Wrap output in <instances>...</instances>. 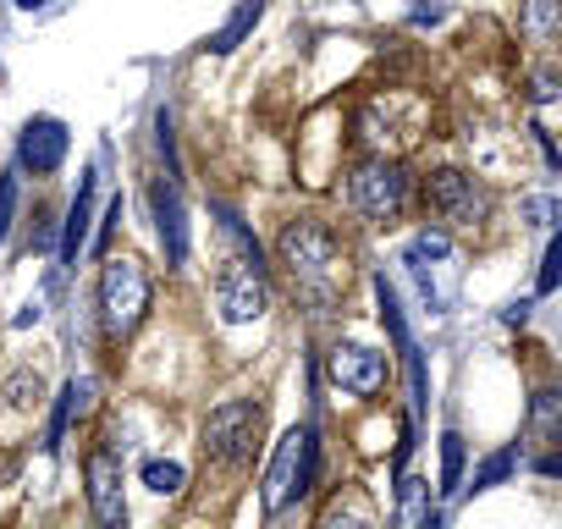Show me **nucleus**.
Returning a JSON list of instances; mask_svg holds the SVG:
<instances>
[{
    "label": "nucleus",
    "mask_w": 562,
    "mask_h": 529,
    "mask_svg": "<svg viewBox=\"0 0 562 529\" xmlns=\"http://www.w3.org/2000/svg\"><path fill=\"white\" fill-rule=\"evenodd\" d=\"M89 221H94V177H83L72 210H67V232H61V264H78V248L89 237Z\"/></svg>",
    "instance_id": "nucleus-12"
},
{
    "label": "nucleus",
    "mask_w": 562,
    "mask_h": 529,
    "mask_svg": "<svg viewBox=\"0 0 562 529\" xmlns=\"http://www.w3.org/2000/svg\"><path fill=\"white\" fill-rule=\"evenodd\" d=\"M331 381L342 392H353V397H375L386 386V359L370 353V348H359V342H348V348L331 353Z\"/></svg>",
    "instance_id": "nucleus-9"
},
{
    "label": "nucleus",
    "mask_w": 562,
    "mask_h": 529,
    "mask_svg": "<svg viewBox=\"0 0 562 529\" xmlns=\"http://www.w3.org/2000/svg\"><path fill=\"white\" fill-rule=\"evenodd\" d=\"M375 299H381V326L392 331V342H397V353H408L414 342H408V326H403V309H397V293H392V282H386V277L375 282Z\"/></svg>",
    "instance_id": "nucleus-15"
},
{
    "label": "nucleus",
    "mask_w": 562,
    "mask_h": 529,
    "mask_svg": "<svg viewBox=\"0 0 562 529\" xmlns=\"http://www.w3.org/2000/svg\"><path fill=\"white\" fill-rule=\"evenodd\" d=\"M215 309L221 320L243 326L265 315V271H259V248H243V259H232L221 282H215Z\"/></svg>",
    "instance_id": "nucleus-5"
},
{
    "label": "nucleus",
    "mask_w": 562,
    "mask_h": 529,
    "mask_svg": "<svg viewBox=\"0 0 562 529\" xmlns=\"http://www.w3.org/2000/svg\"><path fill=\"white\" fill-rule=\"evenodd\" d=\"M397 518L403 524H425L430 518V480H403V502H397Z\"/></svg>",
    "instance_id": "nucleus-16"
},
{
    "label": "nucleus",
    "mask_w": 562,
    "mask_h": 529,
    "mask_svg": "<svg viewBox=\"0 0 562 529\" xmlns=\"http://www.w3.org/2000/svg\"><path fill=\"white\" fill-rule=\"evenodd\" d=\"M18 7H23V12H34V7H40V0H18Z\"/></svg>",
    "instance_id": "nucleus-26"
},
{
    "label": "nucleus",
    "mask_w": 562,
    "mask_h": 529,
    "mask_svg": "<svg viewBox=\"0 0 562 529\" xmlns=\"http://www.w3.org/2000/svg\"><path fill=\"white\" fill-rule=\"evenodd\" d=\"M452 254V237L447 232H419L408 243V264H430V259H447Z\"/></svg>",
    "instance_id": "nucleus-19"
},
{
    "label": "nucleus",
    "mask_w": 562,
    "mask_h": 529,
    "mask_svg": "<svg viewBox=\"0 0 562 529\" xmlns=\"http://www.w3.org/2000/svg\"><path fill=\"white\" fill-rule=\"evenodd\" d=\"M12 215H18V177H0V243L12 232Z\"/></svg>",
    "instance_id": "nucleus-22"
},
{
    "label": "nucleus",
    "mask_w": 562,
    "mask_h": 529,
    "mask_svg": "<svg viewBox=\"0 0 562 529\" xmlns=\"http://www.w3.org/2000/svg\"><path fill=\"white\" fill-rule=\"evenodd\" d=\"M281 264L299 277V288H321L337 271V237L321 221H293L281 232Z\"/></svg>",
    "instance_id": "nucleus-4"
},
{
    "label": "nucleus",
    "mask_w": 562,
    "mask_h": 529,
    "mask_svg": "<svg viewBox=\"0 0 562 529\" xmlns=\"http://www.w3.org/2000/svg\"><path fill=\"white\" fill-rule=\"evenodd\" d=\"M67 419H72V386H67V392H61V403H56V419H50V447H61Z\"/></svg>",
    "instance_id": "nucleus-24"
},
{
    "label": "nucleus",
    "mask_w": 562,
    "mask_h": 529,
    "mask_svg": "<svg viewBox=\"0 0 562 529\" xmlns=\"http://www.w3.org/2000/svg\"><path fill=\"white\" fill-rule=\"evenodd\" d=\"M458 480H463V436L447 430L441 436V491H458Z\"/></svg>",
    "instance_id": "nucleus-18"
},
{
    "label": "nucleus",
    "mask_w": 562,
    "mask_h": 529,
    "mask_svg": "<svg viewBox=\"0 0 562 529\" xmlns=\"http://www.w3.org/2000/svg\"><path fill=\"white\" fill-rule=\"evenodd\" d=\"M259 12H265V0H243V7L232 12V23H226V29H221V34L210 40V50H215V56H226V50H237V45L248 40V29L259 23Z\"/></svg>",
    "instance_id": "nucleus-13"
},
{
    "label": "nucleus",
    "mask_w": 562,
    "mask_h": 529,
    "mask_svg": "<svg viewBox=\"0 0 562 529\" xmlns=\"http://www.w3.org/2000/svg\"><path fill=\"white\" fill-rule=\"evenodd\" d=\"M535 436H557V392H535Z\"/></svg>",
    "instance_id": "nucleus-21"
},
{
    "label": "nucleus",
    "mask_w": 562,
    "mask_h": 529,
    "mask_svg": "<svg viewBox=\"0 0 562 529\" xmlns=\"http://www.w3.org/2000/svg\"><path fill=\"white\" fill-rule=\"evenodd\" d=\"M155 215H160V243H166V259L182 264L188 254V221H182V199H177V182L166 171V182L155 188Z\"/></svg>",
    "instance_id": "nucleus-11"
},
{
    "label": "nucleus",
    "mask_w": 562,
    "mask_h": 529,
    "mask_svg": "<svg viewBox=\"0 0 562 529\" xmlns=\"http://www.w3.org/2000/svg\"><path fill=\"white\" fill-rule=\"evenodd\" d=\"M524 210H529V221H535V226H551V215H557V204H551V199H529Z\"/></svg>",
    "instance_id": "nucleus-25"
},
{
    "label": "nucleus",
    "mask_w": 562,
    "mask_h": 529,
    "mask_svg": "<svg viewBox=\"0 0 562 529\" xmlns=\"http://www.w3.org/2000/svg\"><path fill=\"white\" fill-rule=\"evenodd\" d=\"M315 452H321L315 425L281 436V447H276V458H270V469H265V513H281L293 496L310 491V480H315Z\"/></svg>",
    "instance_id": "nucleus-2"
},
{
    "label": "nucleus",
    "mask_w": 562,
    "mask_h": 529,
    "mask_svg": "<svg viewBox=\"0 0 562 529\" xmlns=\"http://www.w3.org/2000/svg\"><path fill=\"white\" fill-rule=\"evenodd\" d=\"M513 469H518V452H513V447H507V452H496V458H485V463H480V474H474V491H485V485H502Z\"/></svg>",
    "instance_id": "nucleus-20"
},
{
    "label": "nucleus",
    "mask_w": 562,
    "mask_h": 529,
    "mask_svg": "<svg viewBox=\"0 0 562 529\" xmlns=\"http://www.w3.org/2000/svg\"><path fill=\"white\" fill-rule=\"evenodd\" d=\"M149 309V271L138 259H111L105 271H100V320L111 337H127Z\"/></svg>",
    "instance_id": "nucleus-1"
},
{
    "label": "nucleus",
    "mask_w": 562,
    "mask_h": 529,
    "mask_svg": "<svg viewBox=\"0 0 562 529\" xmlns=\"http://www.w3.org/2000/svg\"><path fill=\"white\" fill-rule=\"evenodd\" d=\"M254 430H259V403L232 397V403L210 408V419H204V458L221 463V469H237L254 452Z\"/></svg>",
    "instance_id": "nucleus-3"
},
{
    "label": "nucleus",
    "mask_w": 562,
    "mask_h": 529,
    "mask_svg": "<svg viewBox=\"0 0 562 529\" xmlns=\"http://www.w3.org/2000/svg\"><path fill=\"white\" fill-rule=\"evenodd\" d=\"M182 480H188V474H182V463H166V458H149V463H144V485H149V491H160V496H177V491H182Z\"/></svg>",
    "instance_id": "nucleus-17"
},
{
    "label": "nucleus",
    "mask_w": 562,
    "mask_h": 529,
    "mask_svg": "<svg viewBox=\"0 0 562 529\" xmlns=\"http://www.w3.org/2000/svg\"><path fill=\"white\" fill-rule=\"evenodd\" d=\"M557 23H562V0H529V7H524V34L535 45H551Z\"/></svg>",
    "instance_id": "nucleus-14"
},
{
    "label": "nucleus",
    "mask_w": 562,
    "mask_h": 529,
    "mask_svg": "<svg viewBox=\"0 0 562 529\" xmlns=\"http://www.w3.org/2000/svg\"><path fill=\"white\" fill-rule=\"evenodd\" d=\"M67 144H72V138H67V127H61L56 116H34V122L23 127V138H18V160L45 177V171H56V166L67 160Z\"/></svg>",
    "instance_id": "nucleus-10"
},
{
    "label": "nucleus",
    "mask_w": 562,
    "mask_h": 529,
    "mask_svg": "<svg viewBox=\"0 0 562 529\" xmlns=\"http://www.w3.org/2000/svg\"><path fill=\"white\" fill-rule=\"evenodd\" d=\"M83 474H89V507H94V518L100 524H122L127 518V496H122V463H116V452L111 447L89 452Z\"/></svg>",
    "instance_id": "nucleus-7"
},
{
    "label": "nucleus",
    "mask_w": 562,
    "mask_h": 529,
    "mask_svg": "<svg viewBox=\"0 0 562 529\" xmlns=\"http://www.w3.org/2000/svg\"><path fill=\"white\" fill-rule=\"evenodd\" d=\"M430 204H436L452 226H474L491 199L474 188V177H463V171H436V177H430Z\"/></svg>",
    "instance_id": "nucleus-8"
},
{
    "label": "nucleus",
    "mask_w": 562,
    "mask_h": 529,
    "mask_svg": "<svg viewBox=\"0 0 562 529\" xmlns=\"http://www.w3.org/2000/svg\"><path fill=\"white\" fill-rule=\"evenodd\" d=\"M557 264H562V243L551 237L546 243V259H540V293H557Z\"/></svg>",
    "instance_id": "nucleus-23"
},
{
    "label": "nucleus",
    "mask_w": 562,
    "mask_h": 529,
    "mask_svg": "<svg viewBox=\"0 0 562 529\" xmlns=\"http://www.w3.org/2000/svg\"><path fill=\"white\" fill-rule=\"evenodd\" d=\"M348 193H353V210H359V215H370V221H392V215L403 210V199H408V171L392 166V160H370V166L353 171Z\"/></svg>",
    "instance_id": "nucleus-6"
}]
</instances>
